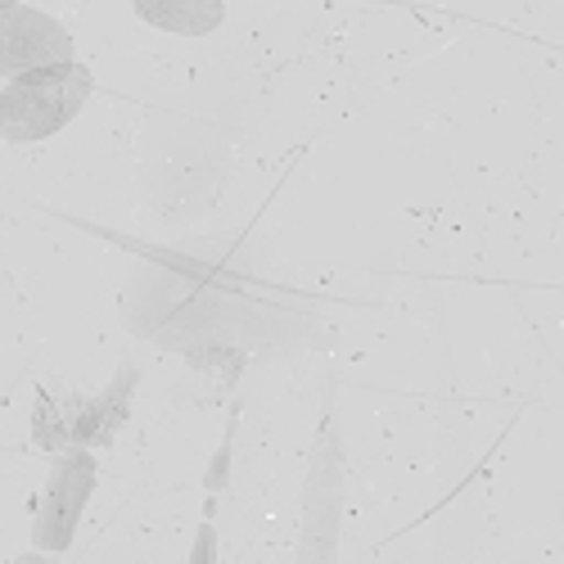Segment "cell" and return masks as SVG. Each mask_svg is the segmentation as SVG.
Here are the masks:
<instances>
[{
  "label": "cell",
  "instance_id": "4",
  "mask_svg": "<svg viewBox=\"0 0 564 564\" xmlns=\"http://www.w3.org/2000/svg\"><path fill=\"white\" fill-rule=\"evenodd\" d=\"M135 14L181 36H204L221 23L226 10H221V0H135Z\"/></svg>",
  "mask_w": 564,
  "mask_h": 564
},
{
  "label": "cell",
  "instance_id": "5",
  "mask_svg": "<svg viewBox=\"0 0 564 564\" xmlns=\"http://www.w3.org/2000/svg\"><path fill=\"white\" fill-rule=\"evenodd\" d=\"M10 6H23V0H0V10H10Z\"/></svg>",
  "mask_w": 564,
  "mask_h": 564
},
{
  "label": "cell",
  "instance_id": "1",
  "mask_svg": "<svg viewBox=\"0 0 564 564\" xmlns=\"http://www.w3.org/2000/svg\"><path fill=\"white\" fill-rule=\"evenodd\" d=\"M90 86H96L90 68L73 59L10 77V86L0 90V135L14 145H32V140L64 131L90 100Z\"/></svg>",
  "mask_w": 564,
  "mask_h": 564
},
{
  "label": "cell",
  "instance_id": "3",
  "mask_svg": "<svg viewBox=\"0 0 564 564\" xmlns=\"http://www.w3.org/2000/svg\"><path fill=\"white\" fill-rule=\"evenodd\" d=\"M86 497H90V460H86L82 452H73V456L59 465V475H55L51 492H45V501H41L36 546H45V551L68 546L73 524H77V514H82Z\"/></svg>",
  "mask_w": 564,
  "mask_h": 564
},
{
  "label": "cell",
  "instance_id": "2",
  "mask_svg": "<svg viewBox=\"0 0 564 564\" xmlns=\"http://www.w3.org/2000/svg\"><path fill=\"white\" fill-rule=\"evenodd\" d=\"M73 59V36L41 10L10 6L0 10V73L19 77L45 64H64Z\"/></svg>",
  "mask_w": 564,
  "mask_h": 564
}]
</instances>
